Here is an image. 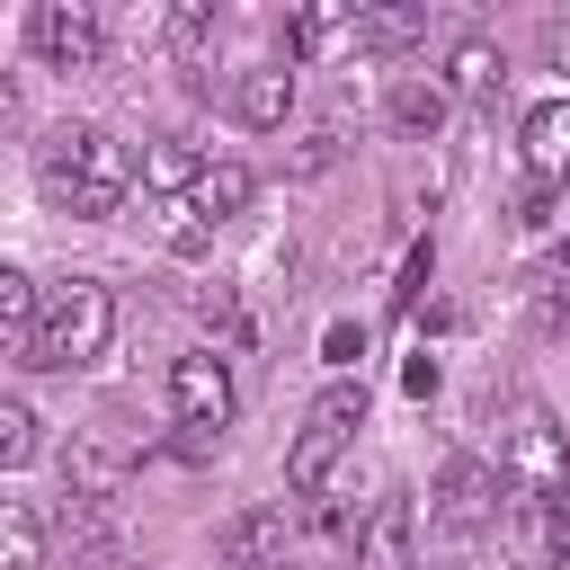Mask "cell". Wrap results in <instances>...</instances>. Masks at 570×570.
Listing matches in <instances>:
<instances>
[{
  "instance_id": "obj_21",
  "label": "cell",
  "mask_w": 570,
  "mask_h": 570,
  "mask_svg": "<svg viewBox=\"0 0 570 570\" xmlns=\"http://www.w3.org/2000/svg\"><path fill=\"white\" fill-rule=\"evenodd\" d=\"M36 445H45V436H36V410H27V401H0V472H27Z\"/></svg>"
},
{
  "instance_id": "obj_22",
  "label": "cell",
  "mask_w": 570,
  "mask_h": 570,
  "mask_svg": "<svg viewBox=\"0 0 570 570\" xmlns=\"http://www.w3.org/2000/svg\"><path fill=\"white\" fill-rule=\"evenodd\" d=\"M214 27H223V18H214L205 0H187V9L169 18V36H178V53H205V45H214Z\"/></svg>"
},
{
  "instance_id": "obj_6",
  "label": "cell",
  "mask_w": 570,
  "mask_h": 570,
  "mask_svg": "<svg viewBox=\"0 0 570 570\" xmlns=\"http://www.w3.org/2000/svg\"><path fill=\"white\" fill-rule=\"evenodd\" d=\"M27 45H36L53 71H89V62L107 53V27H98V9H89V0H36Z\"/></svg>"
},
{
  "instance_id": "obj_17",
  "label": "cell",
  "mask_w": 570,
  "mask_h": 570,
  "mask_svg": "<svg viewBox=\"0 0 570 570\" xmlns=\"http://www.w3.org/2000/svg\"><path fill=\"white\" fill-rule=\"evenodd\" d=\"M0 570H45V517L0 499Z\"/></svg>"
},
{
  "instance_id": "obj_18",
  "label": "cell",
  "mask_w": 570,
  "mask_h": 570,
  "mask_svg": "<svg viewBox=\"0 0 570 570\" xmlns=\"http://www.w3.org/2000/svg\"><path fill=\"white\" fill-rule=\"evenodd\" d=\"M27 338H36V285H27V267L0 258V356H9V347L27 356Z\"/></svg>"
},
{
  "instance_id": "obj_3",
  "label": "cell",
  "mask_w": 570,
  "mask_h": 570,
  "mask_svg": "<svg viewBox=\"0 0 570 570\" xmlns=\"http://www.w3.org/2000/svg\"><path fill=\"white\" fill-rule=\"evenodd\" d=\"M499 490L508 499H570V436L543 401H508L499 419Z\"/></svg>"
},
{
  "instance_id": "obj_24",
  "label": "cell",
  "mask_w": 570,
  "mask_h": 570,
  "mask_svg": "<svg viewBox=\"0 0 570 570\" xmlns=\"http://www.w3.org/2000/svg\"><path fill=\"white\" fill-rule=\"evenodd\" d=\"M428 267H436V249L419 240V249H410V267H401V285H392V312H419V285H428Z\"/></svg>"
},
{
  "instance_id": "obj_19",
  "label": "cell",
  "mask_w": 570,
  "mask_h": 570,
  "mask_svg": "<svg viewBox=\"0 0 570 570\" xmlns=\"http://www.w3.org/2000/svg\"><path fill=\"white\" fill-rule=\"evenodd\" d=\"M383 107H392V125H401V134H436V125H445V89H436V80H410V71L392 80V98H383Z\"/></svg>"
},
{
  "instance_id": "obj_26",
  "label": "cell",
  "mask_w": 570,
  "mask_h": 570,
  "mask_svg": "<svg viewBox=\"0 0 570 570\" xmlns=\"http://www.w3.org/2000/svg\"><path fill=\"white\" fill-rule=\"evenodd\" d=\"M543 45H552V62H561V71H570V27H552V36H543Z\"/></svg>"
},
{
  "instance_id": "obj_16",
  "label": "cell",
  "mask_w": 570,
  "mask_h": 570,
  "mask_svg": "<svg viewBox=\"0 0 570 570\" xmlns=\"http://www.w3.org/2000/svg\"><path fill=\"white\" fill-rule=\"evenodd\" d=\"M196 178H205L196 142H187V134H151V151H142V187H160V196H187Z\"/></svg>"
},
{
  "instance_id": "obj_1",
  "label": "cell",
  "mask_w": 570,
  "mask_h": 570,
  "mask_svg": "<svg viewBox=\"0 0 570 570\" xmlns=\"http://www.w3.org/2000/svg\"><path fill=\"white\" fill-rule=\"evenodd\" d=\"M36 178L71 223H107L125 205V187H134V151L107 125H53L45 151H36Z\"/></svg>"
},
{
  "instance_id": "obj_20",
  "label": "cell",
  "mask_w": 570,
  "mask_h": 570,
  "mask_svg": "<svg viewBox=\"0 0 570 570\" xmlns=\"http://www.w3.org/2000/svg\"><path fill=\"white\" fill-rule=\"evenodd\" d=\"M419 27H428V9H356V45L365 53H401Z\"/></svg>"
},
{
  "instance_id": "obj_4",
  "label": "cell",
  "mask_w": 570,
  "mask_h": 570,
  "mask_svg": "<svg viewBox=\"0 0 570 570\" xmlns=\"http://www.w3.org/2000/svg\"><path fill=\"white\" fill-rule=\"evenodd\" d=\"M365 428V383H330L321 401H312V419H303V436H294V454H285V481L294 490H321L330 481V463L347 454V436Z\"/></svg>"
},
{
  "instance_id": "obj_7",
  "label": "cell",
  "mask_w": 570,
  "mask_h": 570,
  "mask_svg": "<svg viewBox=\"0 0 570 570\" xmlns=\"http://www.w3.org/2000/svg\"><path fill=\"white\" fill-rule=\"evenodd\" d=\"M428 499H436V525H445V534H481V525L499 517V472H490L481 454H445Z\"/></svg>"
},
{
  "instance_id": "obj_2",
  "label": "cell",
  "mask_w": 570,
  "mask_h": 570,
  "mask_svg": "<svg viewBox=\"0 0 570 570\" xmlns=\"http://www.w3.org/2000/svg\"><path fill=\"white\" fill-rule=\"evenodd\" d=\"M107 338H116V294H107L98 276H62L53 294H36L27 365H45V374H80V365L107 356Z\"/></svg>"
},
{
  "instance_id": "obj_15",
  "label": "cell",
  "mask_w": 570,
  "mask_h": 570,
  "mask_svg": "<svg viewBox=\"0 0 570 570\" xmlns=\"http://www.w3.org/2000/svg\"><path fill=\"white\" fill-rule=\"evenodd\" d=\"M330 45H356V9H303V18H285V62H303V53H330Z\"/></svg>"
},
{
  "instance_id": "obj_23",
  "label": "cell",
  "mask_w": 570,
  "mask_h": 570,
  "mask_svg": "<svg viewBox=\"0 0 570 570\" xmlns=\"http://www.w3.org/2000/svg\"><path fill=\"white\" fill-rule=\"evenodd\" d=\"M160 240H169V249H178V258H196V249H205V240H214V232H205V223H196V214H187V205H169V223H160Z\"/></svg>"
},
{
  "instance_id": "obj_8",
  "label": "cell",
  "mask_w": 570,
  "mask_h": 570,
  "mask_svg": "<svg viewBox=\"0 0 570 570\" xmlns=\"http://www.w3.org/2000/svg\"><path fill=\"white\" fill-rule=\"evenodd\" d=\"M214 552H223L232 570H285V552H294V517H285V499H267V508H240V517H223Z\"/></svg>"
},
{
  "instance_id": "obj_14",
  "label": "cell",
  "mask_w": 570,
  "mask_h": 570,
  "mask_svg": "<svg viewBox=\"0 0 570 570\" xmlns=\"http://www.w3.org/2000/svg\"><path fill=\"white\" fill-rule=\"evenodd\" d=\"M499 80H508V71H499V45L463 36V45L445 53V80H436V89H445V98H499Z\"/></svg>"
},
{
  "instance_id": "obj_13",
  "label": "cell",
  "mask_w": 570,
  "mask_h": 570,
  "mask_svg": "<svg viewBox=\"0 0 570 570\" xmlns=\"http://www.w3.org/2000/svg\"><path fill=\"white\" fill-rule=\"evenodd\" d=\"M249 196H258V178H249L240 160H205V178H196V187H187L178 205H187V214H196V223L214 232V223H232V214H240Z\"/></svg>"
},
{
  "instance_id": "obj_5",
  "label": "cell",
  "mask_w": 570,
  "mask_h": 570,
  "mask_svg": "<svg viewBox=\"0 0 570 570\" xmlns=\"http://www.w3.org/2000/svg\"><path fill=\"white\" fill-rule=\"evenodd\" d=\"M169 410H178V436H223L232 410H240L232 365H223L214 347H187V356L169 365Z\"/></svg>"
},
{
  "instance_id": "obj_10",
  "label": "cell",
  "mask_w": 570,
  "mask_h": 570,
  "mask_svg": "<svg viewBox=\"0 0 570 570\" xmlns=\"http://www.w3.org/2000/svg\"><path fill=\"white\" fill-rule=\"evenodd\" d=\"M232 116L258 125V134H276V125L294 116V71H285V62H249V71L232 80Z\"/></svg>"
},
{
  "instance_id": "obj_12",
  "label": "cell",
  "mask_w": 570,
  "mask_h": 570,
  "mask_svg": "<svg viewBox=\"0 0 570 570\" xmlns=\"http://www.w3.org/2000/svg\"><path fill=\"white\" fill-rule=\"evenodd\" d=\"M525 169L534 187H570V98H543L525 116Z\"/></svg>"
},
{
  "instance_id": "obj_25",
  "label": "cell",
  "mask_w": 570,
  "mask_h": 570,
  "mask_svg": "<svg viewBox=\"0 0 570 570\" xmlns=\"http://www.w3.org/2000/svg\"><path fill=\"white\" fill-rule=\"evenodd\" d=\"M321 347H330V365H356V356H365V330H356V321H330Z\"/></svg>"
},
{
  "instance_id": "obj_9",
  "label": "cell",
  "mask_w": 570,
  "mask_h": 570,
  "mask_svg": "<svg viewBox=\"0 0 570 570\" xmlns=\"http://www.w3.org/2000/svg\"><path fill=\"white\" fill-rule=\"evenodd\" d=\"M356 570H419V508H410V490L374 499V517L356 525Z\"/></svg>"
},
{
  "instance_id": "obj_11",
  "label": "cell",
  "mask_w": 570,
  "mask_h": 570,
  "mask_svg": "<svg viewBox=\"0 0 570 570\" xmlns=\"http://www.w3.org/2000/svg\"><path fill=\"white\" fill-rule=\"evenodd\" d=\"M62 472H71V508H107V499L125 490V472H134V454H125V445H107V436H80Z\"/></svg>"
}]
</instances>
